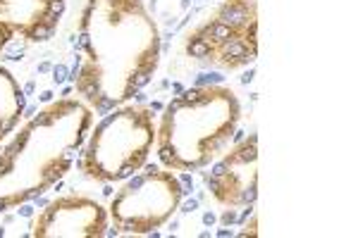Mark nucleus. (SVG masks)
Returning <instances> with one entry per match:
<instances>
[{
    "instance_id": "nucleus-1",
    "label": "nucleus",
    "mask_w": 358,
    "mask_h": 238,
    "mask_svg": "<svg viewBox=\"0 0 358 238\" xmlns=\"http://www.w3.org/2000/svg\"><path fill=\"white\" fill-rule=\"evenodd\" d=\"M79 50L74 89L106 114L151 81L160 34L141 0H89L79 24Z\"/></svg>"
},
{
    "instance_id": "nucleus-2",
    "label": "nucleus",
    "mask_w": 358,
    "mask_h": 238,
    "mask_svg": "<svg viewBox=\"0 0 358 238\" xmlns=\"http://www.w3.org/2000/svg\"><path fill=\"white\" fill-rule=\"evenodd\" d=\"M77 105L79 101L69 98L53 103L29 121L13 146L5 148L0 155V212L36 198L65 177L72 165V150L84 143L86 129L94 119L89 117L67 129V133H57V126Z\"/></svg>"
},
{
    "instance_id": "nucleus-3",
    "label": "nucleus",
    "mask_w": 358,
    "mask_h": 238,
    "mask_svg": "<svg viewBox=\"0 0 358 238\" xmlns=\"http://www.w3.org/2000/svg\"><path fill=\"white\" fill-rule=\"evenodd\" d=\"M241 105L232 89H189L167 105L155 131L158 158L172 172H196L210 165L232 141Z\"/></svg>"
},
{
    "instance_id": "nucleus-4",
    "label": "nucleus",
    "mask_w": 358,
    "mask_h": 238,
    "mask_svg": "<svg viewBox=\"0 0 358 238\" xmlns=\"http://www.w3.org/2000/svg\"><path fill=\"white\" fill-rule=\"evenodd\" d=\"M153 143L155 126L151 110L141 105L120 107L106 112L101 124L91 131L79 167L96 181H127L146 165Z\"/></svg>"
},
{
    "instance_id": "nucleus-5",
    "label": "nucleus",
    "mask_w": 358,
    "mask_h": 238,
    "mask_svg": "<svg viewBox=\"0 0 358 238\" xmlns=\"http://www.w3.org/2000/svg\"><path fill=\"white\" fill-rule=\"evenodd\" d=\"M187 53L213 67L241 69L258 55V0H222L187 36Z\"/></svg>"
},
{
    "instance_id": "nucleus-6",
    "label": "nucleus",
    "mask_w": 358,
    "mask_h": 238,
    "mask_svg": "<svg viewBox=\"0 0 358 238\" xmlns=\"http://www.w3.org/2000/svg\"><path fill=\"white\" fill-rule=\"evenodd\" d=\"M184 198L182 181L170 172L148 167L143 174H131L115 193L110 217L120 234H153L172 214Z\"/></svg>"
},
{
    "instance_id": "nucleus-7",
    "label": "nucleus",
    "mask_w": 358,
    "mask_h": 238,
    "mask_svg": "<svg viewBox=\"0 0 358 238\" xmlns=\"http://www.w3.org/2000/svg\"><path fill=\"white\" fill-rule=\"evenodd\" d=\"M208 191L224 207H246L258 195V136L251 133L206 174Z\"/></svg>"
},
{
    "instance_id": "nucleus-8",
    "label": "nucleus",
    "mask_w": 358,
    "mask_h": 238,
    "mask_svg": "<svg viewBox=\"0 0 358 238\" xmlns=\"http://www.w3.org/2000/svg\"><path fill=\"white\" fill-rule=\"evenodd\" d=\"M108 229V214L101 202L86 195H60L38 214L31 226L34 238L79 236L101 238Z\"/></svg>"
},
{
    "instance_id": "nucleus-9",
    "label": "nucleus",
    "mask_w": 358,
    "mask_h": 238,
    "mask_svg": "<svg viewBox=\"0 0 358 238\" xmlns=\"http://www.w3.org/2000/svg\"><path fill=\"white\" fill-rule=\"evenodd\" d=\"M62 10L65 0H0V20L34 43L53 36Z\"/></svg>"
},
{
    "instance_id": "nucleus-10",
    "label": "nucleus",
    "mask_w": 358,
    "mask_h": 238,
    "mask_svg": "<svg viewBox=\"0 0 358 238\" xmlns=\"http://www.w3.org/2000/svg\"><path fill=\"white\" fill-rule=\"evenodd\" d=\"M15 36H17L15 27H13V24H8V22L0 20V50H3L8 43H13V38H15Z\"/></svg>"
}]
</instances>
